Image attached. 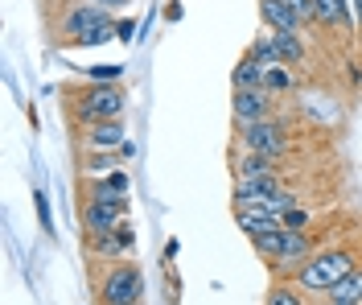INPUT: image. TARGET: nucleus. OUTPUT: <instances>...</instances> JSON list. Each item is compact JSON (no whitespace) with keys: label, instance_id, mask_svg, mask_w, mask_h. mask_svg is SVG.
Returning a JSON list of instances; mask_svg holds the SVG:
<instances>
[{"label":"nucleus","instance_id":"72a5a7b5","mask_svg":"<svg viewBox=\"0 0 362 305\" xmlns=\"http://www.w3.org/2000/svg\"><path fill=\"white\" fill-rule=\"evenodd\" d=\"M321 305H341V301H325V297H321Z\"/></svg>","mask_w":362,"mask_h":305},{"label":"nucleus","instance_id":"f8f14e48","mask_svg":"<svg viewBox=\"0 0 362 305\" xmlns=\"http://www.w3.org/2000/svg\"><path fill=\"white\" fill-rule=\"evenodd\" d=\"M124 219H128V214L119 211V207H107V202H87V207H83V227H87L90 235L115 231Z\"/></svg>","mask_w":362,"mask_h":305},{"label":"nucleus","instance_id":"b1692460","mask_svg":"<svg viewBox=\"0 0 362 305\" xmlns=\"http://www.w3.org/2000/svg\"><path fill=\"white\" fill-rule=\"evenodd\" d=\"M280 227H288V231H309V211H305V207H288V211L280 214Z\"/></svg>","mask_w":362,"mask_h":305},{"label":"nucleus","instance_id":"2f4dec72","mask_svg":"<svg viewBox=\"0 0 362 305\" xmlns=\"http://www.w3.org/2000/svg\"><path fill=\"white\" fill-rule=\"evenodd\" d=\"M350 13H354V25L362 29V0H350Z\"/></svg>","mask_w":362,"mask_h":305},{"label":"nucleus","instance_id":"f257e3e1","mask_svg":"<svg viewBox=\"0 0 362 305\" xmlns=\"http://www.w3.org/2000/svg\"><path fill=\"white\" fill-rule=\"evenodd\" d=\"M358 264H362V256L354 252V248H350V243L317 248L313 256H309V264L296 272L293 281L300 284L305 293H321V297H325V293H329V289H334V284H338L346 272H354Z\"/></svg>","mask_w":362,"mask_h":305},{"label":"nucleus","instance_id":"a878e982","mask_svg":"<svg viewBox=\"0 0 362 305\" xmlns=\"http://www.w3.org/2000/svg\"><path fill=\"white\" fill-rule=\"evenodd\" d=\"M288 8L296 13V21L300 25H317V8H313V0H284Z\"/></svg>","mask_w":362,"mask_h":305},{"label":"nucleus","instance_id":"c756f323","mask_svg":"<svg viewBox=\"0 0 362 305\" xmlns=\"http://www.w3.org/2000/svg\"><path fill=\"white\" fill-rule=\"evenodd\" d=\"M346 79H350V87H362V67L358 62H346Z\"/></svg>","mask_w":362,"mask_h":305},{"label":"nucleus","instance_id":"393cba45","mask_svg":"<svg viewBox=\"0 0 362 305\" xmlns=\"http://www.w3.org/2000/svg\"><path fill=\"white\" fill-rule=\"evenodd\" d=\"M112 165H115V157H107V153H90L87 157V178H103V173H112Z\"/></svg>","mask_w":362,"mask_h":305},{"label":"nucleus","instance_id":"9d476101","mask_svg":"<svg viewBox=\"0 0 362 305\" xmlns=\"http://www.w3.org/2000/svg\"><path fill=\"white\" fill-rule=\"evenodd\" d=\"M235 182H255V178H272L276 173V161L272 157H264V153H251V149H235Z\"/></svg>","mask_w":362,"mask_h":305},{"label":"nucleus","instance_id":"1a4fd4ad","mask_svg":"<svg viewBox=\"0 0 362 305\" xmlns=\"http://www.w3.org/2000/svg\"><path fill=\"white\" fill-rule=\"evenodd\" d=\"M317 8V25L321 29H334V33H354L358 25H354V13H350V0H313Z\"/></svg>","mask_w":362,"mask_h":305},{"label":"nucleus","instance_id":"2eb2a0df","mask_svg":"<svg viewBox=\"0 0 362 305\" xmlns=\"http://www.w3.org/2000/svg\"><path fill=\"white\" fill-rule=\"evenodd\" d=\"M325 301H341V305H362V264L354 272H346L329 293H325Z\"/></svg>","mask_w":362,"mask_h":305},{"label":"nucleus","instance_id":"cd10ccee","mask_svg":"<svg viewBox=\"0 0 362 305\" xmlns=\"http://www.w3.org/2000/svg\"><path fill=\"white\" fill-rule=\"evenodd\" d=\"M33 207H37V219H42L45 231H54V214H49V202H45V194H37L33 198Z\"/></svg>","mask_w":362,"mask_h":305},{"label":"nucleus","instance_id":"4be33fe9","mask_svg":"<svg viewBox=\"0 0 362 305\" xmlns=\"http://www.w3.org/2000/svg\"><path fill=\"white\" fill-rule=\"evenodd\" d=\"M293 71L288 67H268V79H264V87H268L272 95H280V91H293Z\"/></svg>","mask_w":362,"mask_h":305},{"label":"nucleus","instance_id":"6ab92c4d","mask_svg":"<svg viewBox=\"0 0 362 305\" xmlns=\"http://www.w3.org/2000/svg\"><path fill=\"white\" fill-rule=\"evenodd\" d=\"M247 54H251V58H259L264 67H284V62H280V50H276V38H272V33H259V38L251 42Z\"/></svg>","mask_w":362,"mask_h":305},{"label":"nucleus","instance_id":"9b49d317","mask_svg":"<svg viewBox=\"0 0 362 305\" xmlns=\"http://www.w3.org/2000/svg\"><path fill=\"white\" fill-rule=\"evenodd\" d=\"M264 79H268V67H264L259 58L243 54V58L235 62V71H230V87H235V91H268Z\"/></svg>","mask_w":362,"mask_h":305},{"label":"nucleus","instance_id":"f3484780","mask_svg":"<svg viewBox=\"0 0 362 305\" xmlns=\"http://www.w3.org/2000/svg\"><path fill=\"white\" fill-rule=\"evenodd\" d=\"M87 248L95 252V256H103V260H128V256H132V252H128V243H124V239H119L115 231H107V235H90Z\"/></svg>","mask_w":362,"mask_h":305},{"label":"nucleus","instance_id":"ddd939ff","mask_svg":"<svg viewBox=\"0 0 362 305\" xmlns=\"http://www.w3.org/2000/svg\"><path fill=\"white\" fill-rule=\"evenodd\" d=\"M259 21L268 25L272 33H300L305 29L284 0H259Z\"/></svg>","mask_w":362,"mask_h":305},{"label":"nucleus","instance_id":"7ed1b4c3","mask_svg":"<svg viewBox=\"0 0 362 305\" xmlns=\"http://www.w3.org/2000/svg\"><path fill=\"white\" fill-rule=\"evenodd\" d=\"M144 301V272L136 264H112L99 281V305H136Z\"/></svg>","mask_w":362,"mask_h":305},{"label":"nucleus","instance_id":"412c9836","mask_svg":"<svg viewBox=\"0 0 362 305\" xmlns=\"http://www.w3.org/2000/svg\"><path fill=\"white\" fill-rule=\"evenodd\" d=\"M280 243H284V227H276V231H268V235H255L251 239V248L259 252L264 260H272L276 252H280Z\"/></svg>","mask_w":362,"mask_h":305},{"label":"nucleus","instance_id":"bb28decb","mask_svg":"<svg viewBox=\"0 0 362 305\" xmlns=\"http://www.w3.org/2000/svg\"><path fill=\"white\" fill-rule=\"evenodd\" d=\"M99 182H103V186H112V190H124V194H132V178H128L124 169H112V173H103Z\"/></svg>","mask_w":362,"mask_h":305},{"label":"nucleus","instance_id":"7c9ffc66","mask_svg":"<svg viewBox=\"0 0 362 305\" xmlns=\"http://www.w3.org/2000/svg\"><path fill=\"white\" fill-rule=\"evenodd\" d=\"M115 157H119V161H132V157H136V144H132V141H124L119 149H115Z\"/></svg>","mask_w":362,"mask_h":305},{"label":"nucleus","instance_id":"c85d7f7f","mask_svg":"<svg viewBox=\"0 0 362 305\" xmlns=\"http://www.w3.org/2000/svg\"><path fill=\"white\" fill-rule=\"evenodd\" d=\"M115 38H119L124 46H128V42L136 38V21H132V17H128V21H115Z\"/></svg>","mask_w":362,"mask_h":305},{"label":"nucleus","instance_id":"aec40b11","mask_svg":"<svg viewBox=\"0 0 362 305\" xmlns=\"http://www.w3.org/2000/svg\"><path fill=\"white\" fill-rule=\"evenodd\" d=\"M90 202H107V207H119V211L128 214V194H124V190L103 186L99 178H90Z\"/></svg>","mask_w":362,"mask_h":305},{"label":"nucleus","instance_id":"a211bd4d","mask_svg":"<svg viewBox=\"0 0 362 305\" xmlns=\"http://www.w3.org/2000/svg\"><path fill=\"white\" fill-rule=\"evenodd\" d=\"M276 38V50H280V62L284 67H300L305 62V42L300 33H272Z\"/></svg>","mask_w":362,"mask_h":305},{"label":"nucleus","instance_id":"dca6fc26","mask_svg":"<svg viewBox=\"0 0 362 305\" xmlns=\"http://www.w3.org/2000/svg\"><path fill=\"white\" fill-rule=\"evenodd\" d=\"M264 305H309V293L300 289L296 281H272V289H268V297H264Z\"/></svg>","mask_w":362,"mask_h":305},{"label":"nucleus","instance_id":"473e14b6","mask_svg":"<svg viewBox=\"0 0 362 305\" xmlns=\"http://www.w3.org/2000/svg\"><path fill=\"white\" fill-rule=\"evenodd\" d=\"M103 8H119V4H128V0H99Z\"/></svg>","mask_w":362,"mask_h":305},{"label":"nucleus","instance_id":"4468645a","mask_svg":"<svg viewBox=\"0 0 362 305\" xmlns=\"http://www.w3.org/2000/svg\"><path fill=\"white\" fill-rule=\"evenodd\" d=\"M235 223L247 231V239H255V235H268L280 227V214L264 211V207H251V211H235Z\"/></svg>","mask_w":362,"mask_h":305},{"label":"nucleus","instance_id":"6e6552de","mask_svg":"<svg viewBox=\"0 0 362 305\" xmlns=\"http://www.w3.org/2000/svg\"><path fill=\"white\" fill-rule=\"evenodd\" d=\"M128 141L124 137V124L119 120H95V124H83V144L90 153H107V149H119Z\"/></svg>","mask_w":362,"mask_h":305},{"label":"nucleus","instance_id":"20e7f679","mask_svg":"<svg viewBox=\"0 0 362 305\" xmlns=\"http://www.w3.org/2000/svg\"><path fill=\"white\" fill-rule=\"evenodd\" d=\"M239 144L251 153H264L272 161L288 157V128L284 120H255V124H239Z\"/></svg>","mask_w":362,"mask_h":305},{"label":"nucleus","instance_id":"5701e85b","mask_svg":"<svg viewBox=\"0 0 362 305\" xmlns=\"http://www.w3.org/2000/svg\"><path fill=\"white\" fill-rule=\"evenodd\" d=\"M87 83H119L124 79V67L119 62H103V67H87Z\"/></svg>","mask_w":362,"mask_h":305},{"label":"nucleus","instance_id":"423d86ee","mask_svg":"<svg viewBox=\"0 0 362 305\" xmlns=\"http://www.w3.org/2000/svg\"><path fill=\"white\" fill-rule=\"evenodd\" d=\"M317 252V243L309 239V231H288L284 227V243H280V252L272 256V272L284 281V277H296L305 264H309V256Z\"/></svg>","mask_w":362,"mask_h":305},{"label":"nucleus","instance_id":"0eeeda50","mask_svg":"<svg viewBox=\"0 0 362 305\" xmlns=\"http://www.w3.org/2000/svg\"><path fill=\"white\" fill-rule=\"evenodd\" d=\"M230 116H235V124L272 120V91H235L230 95Z\"/></svg>","mask_w":362,"mask_h":305},{"label":"nucleus","instance_id":"f03ea898","mask_svg":"<svg viewBox=\"0 0 362 305\" xmlns=\"http://www.w3.org/2000/svg\"><path fill=\"white\" fill-rule=\"evenodd\" d=\"M128 108V95L119 83H87L74 95V120L78 124H95V120H119Z\"/></svg>","mask_w":362,"mask_h":305},{"label":"nucleus","instance_id":"f704fd0d","mask_svg":"<svg viewBox=\"0 0 362 305\" xmlns=\"http://www.w3.org/2000/svg\"><path fill=\"white\" fill-rule=\"evenodd\" d=\"M136 305H144V301H136Z\"/></svg>","mask_w":362,"mask_h":305},{"label":"nucleus","instance_id":"39448f33","mask_svg":"<svg viewBox=\"0 0 362 305\" xmlns=\"http://www.w3.org/2000/svg\"><path fill=\"white\" fill-rule=\"evenodd\" d=\"M103 25H115L112 21V8H103L99 0H78V4H70L62 25H58V33L66 38L70 46H78L83 38H90L95 29H103Z\"/></svg>","mask_w":362,"mask_h":305}]
</instances>
